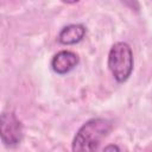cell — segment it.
<instances>
[{
	"label": "cell",
	"instance_id": "5b68a950",
	"mask_svg": "<svg viewBox=\"0 0 152 152\" xmlns=\"http://www.w3.org/2000/svg\"><path fill=\"white\" fill-rule=\"evenodd\" d=\"M86 26L82 24H70L64 26L57 37V40L63 45H74L80 43L86 36Z\"/></svg>",
	"mask_w": 152,
	"mask_h": 152
},
{
	"label": "cell",
	"instance_id": "6da1fadb",
	"mask_svg": "<svg viewBox=\"0 0 152 152\" xmlns=\"http://www.w3.org/2000/svg\"><path fill=\"white\" fill-rule=\"evenodd\" d=\"M113 128L110 120L104 118H93L86 121L76 132L72 142V152H96L101 141Z\"/></svg>",
	"mask_w": 152,
	"mask_h": 152
},
{
	"label": "cell",
	"instance_id": "3957f363",
	"mask_svg": "<svg viewBox=\"0 0 152 152\" xmlns=\"http://www.w3.org/2000/svg\"><path fill=\"white\" fill-rule=\"evenodd\" d=\"M1 141L6 147L18 146L24 137L23 125L13 112H2L1 114Z\"/></svg>",
	"mask_w": 152,
	"mask_h": 152
},
{
	"label": "cell",
	"instance_id": "8992f818",
	"mask_svg": "<svg viewBox=\"0 0 152 152\" xmlns=\"http://www.w3.org/2000/svg\"><path fill=\"white\" fill-rule=\"evenodd\" d=\"M102 152H121V151H120V147L118 145H115V144H108V145L104 146V148H103Z\"/></svg>",
	"mask_w": 152,
	"mask_h": 152
},
{
	"label": "cell",
	"instance_id": "7a4b0ae2",
	"mask_svg": "<svg viewBox=\"0 0 152 152\" xmlns=\"http://www.w3.org/2000/svg\"><path fill=\"white\" fill-rule=\"evenodd\" d=\"M107 66L116 82L124 83L129 78L133 71L134 59L133 51L126 42H118L112 45L108 52Z\"/></svg>",
	"mask_w": 152,
	"mask_h": 152
},
{
	"label": "cell",
	"instance_id": "277c9868",
	"mask_svg": "<svg viewBox=\"0 0 152 152\" xmlns=\"http://www.w3.org/2000/svg\"><path fill=\"white\" fill-rule=\"evenodd\" d=\"M80 63L78 56L70 50L58 51L51 59V69L57 75H66L72 71Z\"/></svg>",
	"mask_w": 152,
	"mask_h": 152
}]
</instances>
